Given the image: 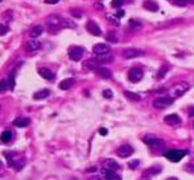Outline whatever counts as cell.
<instances>
[{"instance_id":"cell-1","label":"cell","mask_w":194,"mask_h":180,"mask_svg":"<svg viewBox=\"0 0 194 180\" xmlns=\"http://www.w3.org/2000/svg\"><path fill=\"white\" fill-rule=\"evenodd\" d=\"M187 153L185 150H169V151H166L165 153V158L170 160V162H180L184 156L186 155Z\"/></svg>"},{"instance_id":"cell-2","label":"cell","mask_w":194,"mask_h":180,"mask_svg":"<svg viewBox=\"0 0 194 180\" xmlns=\"http://www.w3.org/2000/svg\"><path fill=\"white\" fill-rule=\"evenodd\" d=\"M174 99L173 97H168V96H163V97H157L154 99L153 101V106L154 108H159V109H164L166 106H169L173 104Z\"/></svg>"},{"instance_id":"cell-3","label":"cell","mask_w":194,"mask_h":180,"mask_svg":"<svg viewBox=\"0 0 194 180\" xmlns=\"http://www.w3.org/2000/svg\"><path fill=\"white\" fill-rule=\"evenodd\" d=\"M45 21H46V25L53 30V29H58V28H61L62 17H59L58 15H49Z\"/></svg>"},{"instance_id":"cell-4","label":"cell","mask_w":194,"mask_h":180,"mask_svg":"<svg viewBox=\"0 0 194 180\" xmlns=\"http://www.w3.org/2000/svg\"><path fill=\"white\" fill-rule=\"evenodd\" d=\"M83 54H85V49L81 47V46H73L69 50V58L71 61H75V62L81 61Z\"/></svg>"},{"instance_id":"cell-5","label":"cell","mask_w":194,"mask_h":180,"mask_svg":"<svg viewBox=\"0 0 194 180\" xmlns=\"http://www.w3.org/2000/svg\"><path fill=\"white\" fill-rule=\"evenodd\" d=\"M144 142L148 143L153 149H161L163 145H164L163 141L159 139L156 136H145V137H144Z\"/></svg>"},{"instance_id":"cell-6","label":"cell","mask_w":194,"mask_h":180,"mask_svg":"<svg viewBox=\"0 0 194 180\" xmlns=\"http://www.w3.org/2000/svg\"><path fill=\"white\" fill-rule=\"evenodd\" d=\"M128 79L132 83H137L143 79V71L137 67H132V69L128 71Z\"/></svg>"},{"instance_id":"cell-7","label":"cell","mask_w":194,"mask_h":180,"mask_svg":"<svg viewBox=\"0 0 194 180\" xmlns=\"http://www.w3.org/2000/svg\"><path fill=\"white\" fill-rule=\"evenodd\" d=\"M116 154H118V156H120V158H128V156L134 154V149H132L130 145H121L120 147H118V150H116Z\"/></svg>"},{"instance_id":"cell-8","label":"cell","mask_w":194,"mask_h":180,"mask_svg":"<svg viewBox=\"0 0 194 180\" xmlns=\"http://www.w3.org/2000/svg\"><path fill=\"white\" fill-rule=\"evenodd\" d=\"M8 164L11 167H13L16 171H20L21 168L24 167L25 160H24V158H21V156H15V158H8Z\"/></svg>"},{"instance_id":"cell-9","label":"cell","mask_w":194,"mask_h":180,"mask_svg":"<svg viewBox=\"0 0 194 180\" xmlns=\"http://www.w3.org/2000/svg\"><path fill=\"white\" fill-rule=\"evenodd\" d=\"M86 29H87V32H90L92 36H101V34H102L101 28H99V25H98L94 20H88V21H87Z\"/></svg>"},{"instance_id":"cell-10","label":"cell","mask_w":194,"mask_h":180,"mask_svg":"<svg viewBox=\"0 0 194 180\" xmlns=\"http://www.w3.org/2000/svg\"><path fill=\"white\" fill-rule=\"evenodd\" d=\"M103 168L104 170L116 172V171L120 170V166H119V163L114 159H106V160H103Z\"/></svg>"},{"instance_id":"cell-11","label":"cell","mask_w":194,"mask_h":180,"mask_svg":"<svg viewBox=\"0 0 194 180\" xmlns=\"http://www.w3.org/2000/svg\"><path fill=\"white\" fill-rule=\"evenodd\" d=\"M110 46L106 43H97V45H94L92 46V52L94 54H97V55H102V54H107L110 53Z\"/></svg>"},{"instance_id":"cell-12","label":"cell","mask_w":194,"mask_h":180,"mask_svg":"<svg viewBox=\"0 0 194 180\" xmlns=\"http://www.w3.org/2000/svg\"><path fill=\"white\" fill-rule=\"evenodd\" d=\"M143 54H144V53L141 52V50H139V49H134V47L123 50V57H124V58H127V59L140 57V55H143Z\"/></svg>"},{"instance_id":"cell-13","label":"cell","mask_w":194,"mask_h":180,"mask_svg":"<svg viewBox=\"0 0 194 180\" xmlns=\"http://www.w3.org/2000/svg\"><path fill=\"white\" fill-rule=\"evenodd\" d=\"M102 180H120V176L114 171L108 170H102Z\"/></svg>"},{"instance_id":"cell-14","label":"cell","mask_w":194,"mask_h":180,"mask_svg":"<svg viewBox=\"0 0 194 180\" xmlns=\"http://www.w3.org/2000/svg\"><path fill=\"white\" fill-rule=\"evenodd\" d=\"M98 67H101V62H99L97 58L95 59H90V61H87L83 63V69H86V70H94L95 71Z\"/></svg>"},{"instance_id":"cell-15","label":"cell","mask_w":194,"mask_h":180,"mask_svg":"<svg viewBox=\"0 0 194 180\" xmlns=\"http://www.w3.org/2000/svg\"><path fill=\"white\" fill-rule=\"evenodd\" d=\"M40 47H41V42L37 41V40H31V41H28L26 45H25L26 52H36V50H38Z\"/></svg>"},{"instance_id":"cell-16","label":"cell","mask_w":194,"mask_h":180,"mask_svg":"<svg viewBox=\"0 0 194 180\" xmlns=\"http://www.w3.org/2000/svg\"><path fill=\"white\" fill-rule=\"evenodd\" d=\"M31 120L26 119V117H17L15 121H13V126H17V128H26L29 126Z\"/></svg>"},{"instance_id":"cell-17","label":"cell","mask_w":194,"mask_h":180,"mask_svg":"<svg viewBox=\"0 0 194 180\" xmlns=\"http://www.w3.org/2000/svg\"><path fill=\"white\" fill-rule=\"evenodd\" d=\"M95 72L101 78H103V79H110V78L112 76V74H111V70L106 69V67H98V69L95 70Z\"/></svg>"},{"instance_id":"cell-18","label":"cell","mask_w":194,"mask_h":180,"mask_svg":"<svg viewBox=\"0 0 194 180\" xmlns=\"http://www.w3.org/2000/svg\"><path fill=\"white\" fill-rule=\"evenodd\" d=\"M144 8L151 11V12H157L159 11V4L154 0H145L144 2Z\"/></svg>"},{"instance_id":"cell-19","label":"cell","mask_w":194,"mask_h":180,"mask_svg":"<svg viewBox=\"0 0 194 180\" xmlns=\"http://www.w3.org/2000/svg\"><path fill=\"white\" fill-rule=\"evenodd\" d=\"M38 72H40V75L44 78V79H46V80H53L54 79L53 71L46 69V67H42V69H40V71H38Z\"/></svg>"},{"instance_id":"cell-20","label":"cell","mask_w":194,"mask_h":180,"mask_svg":"<svg viewBox=\"0 0 194 180\" xmlns=\"http://www.w3.org/2000/svg\"><path fill=\"white\" fill-rule=\"evenodd\" d=\"M42 33H44V26L42 25H36V26H33L32 29H31L29 36L32 38H37V37H40Z\"/></svg>"},{"instance_id":"cell-21","label":"cell","mask_w":194,"mask_h":180,"mask_svg":"<svg viewBox=\"0 0 194 180\" xmlns=\"http://www.w3.org/2000/svg\"><path fill=\"white\" fill-rule=\"evenodd\" d=\"M166 124H169V125H178V124L181 122L180 120V117L177 116V115H169V116H166L165 117V120H164Z\"/></svg>"},{"instance_id":"cell-22","label":"cell","mask_w":194,"mask_h":180,"mask_svg":"<svg viewBox=\"0 0 194 180\" xmlns=\"http://www.w3.org/2000/svg\"><path fill=\"white\" fill-rule=\"evenodd\" d=\"M74 86V79H71V78H69V79H64L62 82L59 83V88L64 89V91H66V89H70L71 87Z\"/></svg>"},{"instance_id":"cell-23","label":"cell","mask_w":194,"mask_h":180,"mask_svg":"<svg viewBox=\"0 0 194 180\" xmlns=\"http://www.w3.org/2000/svg\"><path fill=\"white\" fill-rule=\"evenodd\" d=\"M49 95H50V91H49V89H41V91H37L35 95H33V99L42 100V99H46Z\"/></svg>"},{"instance_id":"cell-24","label":"cell","mask_w":194,"mask_h":180,"mask_svg":"<svg viewBox=\"0 0 194 180\" xmlns=\"http://www.w3.org/2000/svg\"><path fill=\"white\" fill-rule=\"evenodd\" d=\"M187 88H189V84H187V83H181L180 86H177L174 88V95H176V96H181L182 93L187 91Z\"/></svg>"},{"instance_id":"cell-25","label":"cell","mask_w":194,"mask_h":180,"mask_svg":"<svg viewBox=\"0 0 194 180\" xmlns=\"http://www.w3.org/2000/svg\"><path fill=\"white\" fill-rule=\"evenodd\" d=\"M0 139H2V142H4V143L11 142V139H12V132H11V130H4L2 133V136H0Z\"/></svg>"},{"instance_id":"cell-26","label":"cell","mask_w":194,"mask_h":180,"mask_svg":"<svg viewBox=\"0 0 194 180\" xmlns=\"http://www.w3.org/2000/svg\"><path fill=\"white\" fill-rule=\"evenodd\" d=\"M97 59L101 62V63H104V62H111V61H112V55H111V53L102 54V55H97Z\"/></svg>"},{"instance_id":"cell-27","label":"cell","mask_w":194,"mask_h":180,"mask_svg":"<svg viewBox=\"0 0 194 180\" xmlns=\"http://www.w3.org/2000/svg\"><path fill=\"white\" fill-rule=\"evenodd\" d=\"M77 26V24L74 21H71L69 19H62V24H61V28H74Z\"/></svg>"},{"instance_id":"cell-28","label":"cell","mask_w":194,"mask_h":180,"mask_svg":"<svg viewBox=\"0 0 194 180\" xmlns=\"http://www.w3.org/2000/svg\"><path fill=\"white\" fill-rule=\"evenodd\" d=\"M124 96L128 97V99H131V100H134V101H139V100H140V96H139L137 93L130 92V91H125V92H124Z\"/></svg>"},{"instance_id":"cell-29","label":"cell","mask_w":194,"mask_h":180,"mask_svg":"<svg viewBox=\"0 0 194 180\" xmlns=\"http://www.w3.org/2000/svg\"><path fill=\"white\" fill-rule=\"evenodd\" d=\"M106 38H107L108 41H111V42H116V41H118V37H116V32H108L107 36H106Z\"/></svg>"},{"instance_id":"cell-30","label":"cell","mask_w":194,"mask_h":180,"mask_svg":"<svg viewBox=\"0 0 194 180\" xmlns=\"http://www.w3.org/2000/svg\"><path fill=\"white\" fill-rule=\"evenodd\" d=\"M107 19H108V21L111 22V24H114V25H119L120 24V22H119V17H116V16L107 15Z\"/></svg>"},{"instance_id":"cell-31","label":"cell","mask_w":194,"mask_h":180,"mask_svg":"<svg viewBox=\"0 0 194 180\" xmlns=\"http://www.w3.org/2000/svg\"><path fill=\"white\" fill-rule=\"evenodd\" d=\"M190 0H174V5H177V7H185V5H187V3H189Z\"/></svg>"},{"instance_id":"cell-32","label":"cell","mask_w":194,"mask_h":180,"mask_svg":"<svg viewBox=\"0 0 194 180\" xmlns=\"http://www.w3.org/2000/svg\"><path fill=\"white\" fill-rule=\"evenodd\" d=\"M8 87L11 88V89H13L15 88V76L12 75V76H9V79H8Z\"/></svg>"},{"instance_id":"cell-33","label":"cell","mask_w":194,"mask_h":180,"mask_svg":"<svg viewBox=\"0 0 194 180\" xmlns=\"http://www.w3.org/2000/svg\"><path fill=\"white\" fill-rule=\"evenodd\" d=\"M7 87H8V83L5 82V80H2V82H0V92H5Z\"/></svg>"},{"instance_id":"cell-34","label":"cell","mask_w":194,"mask_h":180,"mask_svg":"<svg viewBox=\"0 0 194 180\" xmlns=\"http://www.w3.org/2000/svg\"><path fill=\"white\" fill-rule=\"evenodd\" d=\"M7 32H8V26H5L4 24L0 25V36H4Z\"/></svg>"},{"instance_id":"cell-35","label":"cell","mask_w":194,"mask_h":180,"mask_svg":"<svg viewBox=\"0 0 194 180\" xmlns=\"http://www.w3.org/2000/svg\"><path fill=\"white\" fill-rule=\"evenodd\" d=\"M103 96L107 97V99H111V97H112V91H111V89H104V91H103Z\"/></svg>"},{"instance_id":"cell-36","label":"cell","mask_w":194,"mask_h":180,"mask_svg":"<svg viewBox=\"0 0 194 180\" xmlns=\"http://www.w3.org/2000/svg\"><path fill=\"white\" fill-rule=\"evenodd\" d=\"M71 15L74 16V17H81L82 16V12L79 9H71Z\"/></svg>"},{"instance_id":"cell-37","label":"cell","mask_w":194,"mask_h":180,"mask_svg":"<svg viewBox=\"0 0 194 180\" xmlns=\"http://www.w3.org/2000/svg\"><path fill=\"white\" fill-rule=\"evenodd\" d=\"M121 4H123V2L121 0H112V3H111V5L115 8V7H121Z\"/></svg>"},{"instance_id":"cell-38","label":"cell","mask_w":194,"mask_h":180,"mask_svg":"<svg viewBox=\"0 0 194 180\" xmlns=\"http://www.w3.org/2000/svg\"><path fill=\"white\" fill-rule=\"evenodd\" d=\"M166 70H168V66H166V65H164V66H163V69H161V71L159 72V74H160V75H159V78H163V76L165 75Z\"/></svg>"},{"instance_id":"cell-39","label":"cell","mask_w":194,"mask_h":180,"mask_svg":"<svg viewBox=\"0 0 194 180\" xmlns=\"http://www.w3.org/2000/svg\"><path fill=\"white\" fill-rule=\"evenodd\" d=\"M130 24H131L132 26H135V28H140V26H141L140 22H136L135 20H130Z\"/></svg>"},{"instance_id":"cell-40","label":"cell","mask_w":194,"mask_h":180,"mask_svg":"<svg viewBox=\"0 0 194 180\" xmlns=\"http://www.w3.org/2000/svg\"><path fill=\"white\" fill-rule=\"evenodd\" d=\"M99 133H101V134H102V136H107V133H108V130H107V129H104V128H102V129H101V130H99Z\"/></svg>"},{"instance_id":"cell-41","label":"cell","mask_w":194,"mask_h":180,"mask_svg":"<svg viewBox=\"0 0 194 180\" xmlns=\"http://www.w3.org/2000/svg\"><path fill=\"white\" fill-rule=\"evenodd\" d=\"M59 2V0H45L46 4H57Z\"/></svg>"},{"instance_id":"cell-42","label":"cell","mask_w":194,"mask_h":180,"mask_svg":"<svg viewBox=\"0 0 194 180\" xmlns=\"http://www.w3.org/2000/svg\"><path fill=\"white\" fill-rule=\"evenodd\" d=\"M137 164H139V160H134V162H131V163H130V167H131V168H134V167H136Z\"/></svg>"},{"instance_id":"cell-43","label":"cell","mask_w":194,"mask_h":180,"mask_svg":"<svg viewBox=\"0 0 194 180\" xmlns=\"http://www.w3.org/2000/svg\"><path fill=\"white\" fill-rule=\"evenodd\" d=\"M88 172H92V171H97V167H90V168H88V170H87Z\"/></svg>"},{"instance_id":"cell-44","label":"cell","mask_w":194,"mask_h":180,"mask_svg":"<svg viewBox=\"0 0 194 180\" xmlns=\"http://www.w3.org/2000/svg\"><path fill=\"white\" fill-rule=\"evenodd\" d=\"M121 16H124V12H123V11H120V12L118 13V17H121Z\"/></svg>"},{"instance_id":"cell-45","label":"cell","mask_w":194,"mask_h":180,"mask_svg":"<svg viewBox=\"0 0 194 180\" xmlns=\"http://www.w3.org/2000/svg\"><path fill=\"white\" fill-rule=\"evenodd\" d=\"M189 115H190V116H194V108H192V109H190V112H189Z\"/></svg>"},{"instance_id":"cell-46","label":"cell","mask_w":194,"mask_h":180,"mask_svg":"<svg viewBox=\"0 0 194 180\" xmlns=\"http://www.w3.org/2000/svg\"><path fill=\"white\" fill-rule=\"evenodd\" d=\"M88 180H101V179H99V178H90Z\"/></svg>"},{"instance_id":"cell-47","label":"cell","mask_w":194,"mask_h":180,"mask_svg":"<svg viewBox=\"0 0 194 180\" xmlns=\"http://www.w3.org/2000/svg\"><path fill=\"white\" fill-rule=\"evenodd\" d=\"M190 3H192V4H194V0H190Z\"/></svg>"},{"instance_id":"cell-48","label":"cell","mask_w":194,"mask_h":180,"mask_svg":"<svg viewBox=\"0 0 194 180\" xmlns=\"http://www.w3.org/2000/svg\"><path fill=\"white\" fill-rule=\"evenodd\" d=\"M0 2H3V0H0Z\"/></svg>"}]
</instances>
